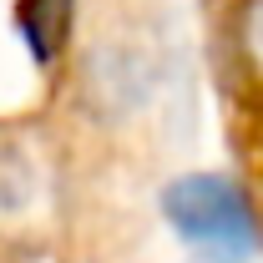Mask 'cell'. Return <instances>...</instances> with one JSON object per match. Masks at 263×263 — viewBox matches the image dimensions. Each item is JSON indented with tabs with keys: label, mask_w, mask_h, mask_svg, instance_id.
<instances>
[{
	"label": "cell",
	"mask_w": 263,
	"mask_h": 263,
	"mask_svg": "<svg viewBox=\"0 0 263 263\" xmlns=\"http://www.w3.org/2000/svg\"><path fill=\"white\" fill-rule=\"evenodd\" d=\"M162 218L197 258L248 263L258 253V218L243 187L223 172H187L162 193Z\"/></svg>",
	"instance_id": "1"
},
{
	"label": "cell",
	"mask_w": 263,
	"mask_h": 263,
	"mask_svg": "<svg viewBox=\"0 0 263 263\" xmlns=\"http://www.w3.org/2000/svg\"><path fill=\"white\" fill-rule=\"evenodd\" d=\"M71 15H76V0H21L15 5V26H21L35 61H51L66 46Z\"/></svg>",
	"instance_id": "2"
},
{
	"label": "cell",
	"mask_w": 263,
	"mask_h": 263,
	"mask_svg": "<svg viewBox=\"0 0 263 263\" xmlns=\"http://www.w3.org/2000/svg\"><path fill=\"white\" fill-rule=\"evenodd\" d=\"M243 56L263 76V0H248L243 5Z\"/></svg>",
	"instance_id": "3"
}]
</instances>
